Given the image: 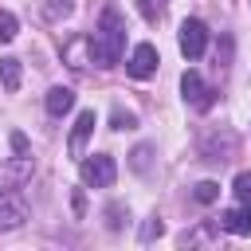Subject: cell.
<instances>
[{
	"label": "cell",
	"instance_id": "6da1fadb",
	"mask_svg": "<svg viewBox=\"0 0 251 251\" xmlns=\"http://www.w3.org/2000/svg\"><path fill=\"white\" fill-rule=\"evenodd\" d=\"M86 47H90V59H94L98 67H114V63L122 59V51H126V24H122L118 8H106V12H102V24H98V31L86 39Z\"/></svg>",
	"mask_w": 251,
	"mask_h": 251
},
{
	"label": "cell",
	"instance_id": "7a4b0ae2",
	"mask_svg": "<svg viewBox=\"0 0 251 251\" xmlns=\"http://www.w3.org/2000/svg\"><path fill=\"white\" fill-rule=\"evenodd\" d=\"M82 184H90V188H110L114 184V176H118V165H114V157L110 153H90V157H82Z\"/></svg>",
	"mask_w": 251,
	"mask_h": 251
},
{
	"label": "cell",
	"instance_id": "3957f363",
	"mask_svg": "<svg viewBox=\"0 0 251 251\" xmlns=\"http://www.w3.org/2000/svg\"><path fill=\"white\" fill-rule=\"evenodd\" d=\"M176 39H180V55H184V59H200L204 47H208V27H204L200 20H184Z\"/></svg>",
	"mask_w": 251,
	"mask_h": 251
},
{
	"label": "cell",
	"instance_id": "277c9868",
	"mask_svg": "<svg viewBox=\"0 0 251 251\" xmlns=\"http://www.w3.org/2000/svg\"><path fill=\"white\" fill-rule=\"evenodd\" d=\"M180 94H184V102L196 106V110H208V106L216 102V90H208L196 71H184V75H180Z\"/></svg>",
	"mask_w": 251,
	"mask_h": 251
},
{
	"label": "cell",
	"instance_id": "5b68a950",
	"mask_svg": "<svg viewBox=\"0 0 251 251\" xmlns=\"http://www.w3.org/2000/svg\"><path fill=\"white\" fill-rule=\"evenodd\" d=\"M157 63H161V59H157V47H153V43H137L133 55H129V63H126V71H129L133 78H149V75L157 71Z\"/></svg>",
	"mask_w": 251,
	"mask_h": 251
},
{
	"label": "cell",
	"instance_id": "8992f818",
	"mask_svg": "<svg viewBox=\"0 0 251 251\" xmlns=\"http://www.w3.org/2000/svg\"><path fill=\"white\" fill-rule=\"evenodd\" d=\"M220 227L231 235H251V200H243L239 208H227L220 216Z\"/></svg>",
	"mask_w": 251,
	"mask_h": 251
},
{
	"label": "cell",
	"instance_id": "52a82bcc",
	"mask_svg": "<svg viewBox=\"0 0 251 251\" xmlns=\"http://www.w3.org/2000/svg\"><path fill=\"white\" fill-rule=\"evenodd\" d=\"M90 129H94V110H82V114L75 118V129H71V153H75V157H86L82 149H86Z\"/></svg>",
	"mask_w": 251,
	"mask_h": 251
},
{
	"label": "cell",
	"instance_id": "ba28073f",
	"mask_svg": "<svg viewBox=\"0 0 251 251\" xmlns=\"http://www.w3.org/2000/svg\"><path fill=\"white\" fill-rule=\"evenodd\" d=\"M71 106H75V90H71V86H51V90H47V114L63 118Z\"/></svg>",
	"mask_w": 251,
	"mask_h": 251
},
{
	"label": "cell",
	"instance_id": "9c48e42d",
	"mask_svg": "<svg viewBox=\"0 0 251 251\" xmlns=\"http://www.w3.org/2000/svg\"><path fill=\"white\" fill-rule=\"evenodd\" d=\"M20 78H24V71H20V59H0V82H4V90H20Z\"/></svg>",
	"mask_w": 251,
	"mask_h": 251
},
{
	"label": "cell",
	"instance_id": "30bf717a",
	"mask_svg": "<svg viewBox=\"0 0 251 251\" xmlns=\"http://www.w3.org/2000/svg\"><path fill=\"white\" fill-rule=\"evenodd\" d=\"M16 224H24V208L0 192V227H16Z\"/></svg>",
	"mask_w": 251,
	"mask_h": 251
},
{
	"label": "cell",
	"instance_id": "8fae6325",
	"mask_svg": "<svg viewBox=\"0 0 251 251\" xmlns=\"http://www.w3.org/2000/svg\"><path fill=\"white\" fill-rule=\"evenodd\" d=\"M192 196H196L200 204H216V200H220V184H216V180H200V184L192 188Z\"/></svg>",
	"mask_w": 251,
	"mask_h": 251
},
{
	"label": "cell",
	"instance_id": "7c38bea8",
	"mask_svg": "<svg viewBox=\"0 0 251 251\" xmlns=\"http://www.w3.org/2000/svg\"><path fill=\"white\" fill-rule=\"evenodd\" d=\"M16 31H20L16 16H12V12H0V43H12V39H16Z\"/></svg>",
	"mask_w": 251,
	"mask_h": 251
},
{
	"label": "cell",
	"instance_id": "4fadbf2b",
	"mask_svg": "<svg viewBox=\"0 0 251 251\" xmlns=\"http://www.w3.org/2000/svg\"><path fill=\"white\" fill-rule=\"evenodd\" d=\"M235 196L239 200H251V173H239L235 176Z\"/></svg>",
	"mask_w": 251,
	"mask_h": 251
},
{
	"label": "cell",
	"instance_id": "5bb4252c",
	"mask_svg": "<svg viewBox=\"0 0 251 251\" xmlns=\"http://www.w3.org/2000/svg\"><path fill=\"white\" fill-rule=\"evenodd\" d=\"M129 126H133V114H122V110H118V114H114V129H129Z\"/></svg>",
	"mask_w": 251,
	"mask_h": 251
},
{
	"label": "cell",
	"instance_id": "9a60e30c",
	"mask_svg": "<svg viewBox=\"0 0 251 251\" xmlns=\"http://www.w3.org/2000/svg\"><path fill=\"white\" fill-rule=\"evenodd\" d=\"M137 12H141L145 20H157V8H153V0H137Z\"/></svg>",
	"mask_w": 251,
	"mask_h": 251
},
{
	"label": "cell",
	"instance_id": "2e32d148",
	"mask_svg": "<svg viewBox=\"0 0 251 251\" xmlns=\"http://www.w3.org/2000/svg\"><path fill=\"white\" fill-rule=\"evenodd\" d=\"M145 239H153V235H161V220H153V224H145V231H141Z\"/></svg>",
	"mask_w": 251,
	"mask_h": 251
},
{
	"label": "cell",
	"instance_id": "e0dca14e",
	"mask_svg": "<svg viewBox=\"0 0 251 251\" xmlns=\"http://www.w3.org/2000/svg\"><path fill=\"white\" fill-rule=\"evenodd\" d=\"M67 8H71V0H55L51 4V12H67Z\"/></svg>",
	"mask_w": 251,
	"mask_h": 251
}]
</instances>
